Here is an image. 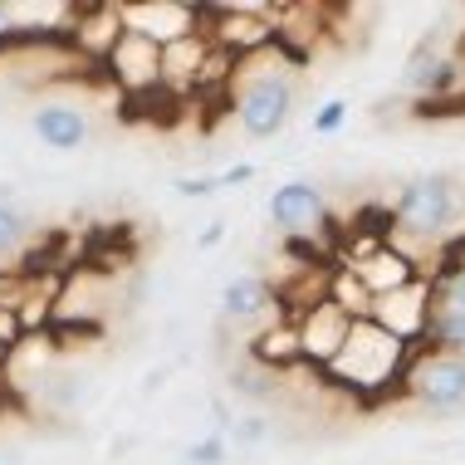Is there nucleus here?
<instances>
[{"instance_id": "412c9836", "label": "nucleus", "mask_w": 465, "mask_h": 465, "mask_svg": "<svg viewBox=\"0 0 465 465\" xmlns=\"http://www.w3.org/2000/svg\"><path fill=\"white\" fill-rule=\"evenodd\" d=\"M225 456H231V441H225L221 431H211V436H201V441L186 446V465H225Z\"/></svg>"}, {"instance_id": "423d86ee", "label": "nucleus", "mask_w": 465, "mask_h": 465, "mask_svg": "<svg viewBox=\"0 0 465 465\" xmlns=\"http://www.w3.org/2000/svg\"><path fill=\"white\" fill-rule=\"evenodd\" d=\"M270 221L289 241H313V235H323L333 225V211L319 182H284L270 196Z\"/></svg>"}, {"instance_id": "ddd939ff", "label": "nucleus", "mask_w": 465, "mask_h": 465, "mask_svg": "<svg viewBox=\"0 0 465 465\" xmlns=\"http://www.w3.org/2000/svg\"><path fill=\"white\" fill-rule=\"evenodd\" d=\"M118 35H123V5H84L79 15H74L69 40H74L79 54H89V59L104 64L108 49L118 45Z\"/></svg>"}, {"instance_id": "a211bd4d", "label": "nucleus", "mask_w": 465, "mask_h": 465, "mask_svg": "<svg viewBox=\"0 0 465 465\" xmlns=\"http://www.w3.org/2000/svg\"><path fill=\"white\" fill-rule=\"evenodd\" d=\"M421 348H436V353H460L465 358V313L436 304L431 309V323H426Z\"/></svg>"}, {"instance_id": "20e7f679", "label": "nucleus", "mask_w": 465, "mask_h": 465, "mask_svg": "<svg viewBox=\"0 0 465 465\" xmlns=\"http://www.w3.org/2000/svg\"><path fill=\"white\" fill-rule=\"evenodd\" d=\"M401 392L417 401L431 417H456L465 407V358L460 353H436V348H417L401 377Z\"/></svg>"}, {"instance_id": "39448f33", "label": "nucleus", "mask_w": 465, "mask_h": 465, "mask_svg": "<svg viewBox=\"0 0 465 465\" xmlns=\"http://www.w3.org/2000/svg\"><path fill=\"white\" fill-rule=\"evenodd\" d=\"M431 309H436L431 274H417L411 284H401V289H392V294L372 299V313H368V319L377 323V329H387L392 338H401L407 348H421L426 323H431Z\"/></svg>"}, {"instance_id": "dca6fc26", "label": "nucleus", "mask_w": 465, "mask_h": 465, "mask_svg": "<svg viewBox=\"0 0 465 465\" xmlns=\"http://www.w3.org/2000/svg\"><path fill=\"white\" fill-rule=\"evenodd\" d=\"M30 245H35L30 216H25L15 201H0V270L10 260H30Z\"/></svg>"}, {"instance_id": "2eb2a0df", "label": "nucleus", "mask_w": 465, "mask_h": 465, "mask_svg": "<svg viewBox=\"0 0 465 465\" xmlns=\"http://www.w3.org/2000/svg\"><path fill=\"white\" fill-rule=\"evenodd\" d=\"M250 362H260L265 372L274 377H284L289 368H299L304 362V353H299V329H294V319H274V329H265L250 343Z\"/></svg>"}, {"instance_id": "aec40b11", "label": "nucleus", "mask_w": 465, "mask_h": 465, "mask_svg": "<svg viewBox=\"0 0 465 465\" xmlns=\"http://www.w3.org/2000/svg\"><path fill=\"white\" fill-rule=\"evenodd\" d=\"M431 289H436V304L465 313V260H446L441 270H431Z\"/></svg>"}, {"instance_id": "0eeeda50", "label": "nucleus", "mask_w": 465, "mask_h": 465, "mask_svg": "<svg viewBox=\"0 0 465 465\" xmlns=\"http://www.w3.org/2000/svg\"><path fill=\"white\" fill-rule=\"evenodd\" d=\"M104 64H108L113 79H118V89H123V94H133V98H143V94L162 89V45L143 40V35H133L128 25H123L118 45L108 49Z\"/></svg>"}, {"instance_id": "4468645a", "label": "nucleus", "mask_w": 465, "mask_h": 465, "mask_svg": "<svg viewBox=\"0 0 465 465\" xmlns=\"http://www.w3.org/2000/svg\"><path fill=\"white\" fill-rule=\"evenodd\" d=\"M206 59H211V40L206 35H186L177 45H162V89H201L206 79Z\"/></svg>"}, {"instance_id": "bb28decb", "label": "nucleus", "mask_w": 465, "mask_h": 465, "mask_svg": "<svg viewBox=\"0 0 465 465\" xmlns=\"http://www.w3.org/2000/svg\"><path fill=\"white\" fill-rule=\"evenodd\" d=\"M460 211H465V186H460Z\"/></svg>"}, {"instance_id": "5701e85b", "label": "nucleus", "mask_w": 465, "mask_h": 465, "mask_svg": "<svg viewBox=\"0 0 465 465\" xmlns=\"http://www.w3.org/2000/svg\"><path fill=\"white\" fill-rule=\"evenodd\" d=\"M343 123H348V104L343 98H329V104L313 113V137H333Z\"/></svg>"}, {"instance_id": "6ab92c4d", "label": "nucleus", "mask_w": 465, "mask_h": 465, "mask_svg": "<svg viewBox=\"0 0 465 465\" xmlns=\"http://www.w3.org/2000/svg\"><path fill=\"white\" fill-rule=\"evenodd\" d=\"M225 387H231L235 397H245V401H270L274 392H280V377L245 358V362H235V368L225 372Z\"/></svg>"}, {"instance_id": "6e6552de", "label": "nucleus", "mask_w": 465, "mask_h": 465, "mask_svg": "<svg viewBox=\"0 0 465 465\" xmlns=\"http://www.w3.org/2000/svg\"><path fill=\"white\" fill-rule=\"evenodd\" d=\"M123 25L153 45H177L186 35H201V5H186V0H143V5H123Z\"/></svg>"}, {"instance_id": "f3484780", "label": "nucleus", "mask_w": 465, "mask_h": 465, "mask_svg": "<svg viewBox=\"0 0 465 465\" xmlns=\"http://www.w3.org/2000/svg\"><path fill=\"white\" fill-rule=\"evenodd\" d=\"M323 299H329V304H338L348 319H368V313H372V294L362 289V280H358L348 265H333V270H329V289H323Z\"/></svg>"}, {"instance_id": "9d476101", "label": "nucleus", "mask_w": 465, "mask_h": 465, "mask_svg": "<svg viewBox=\"0 0 465 465\" xmlns=\"http://www.w3.org/2000/svg\"><path fill=\"white\" fill-rule=\"evenodd\" d=\"M348 270L362 280V289H368L372 299H382V294H392V289H401V284H411L417 274H426L421 265H411L407 255L392 245V241H368L358 250L353 260H348Z\"/></svg>"}, {"instance_id": "1a4fd4ad", "label": "nucleus", "mask_w": 465, "mask_h": 465, "mask_svg": "<svg viewBox=\"0 0 465 465\" xmlns=\"http://www.w3.org/2000/svg\"><path fill=\"white\" fill-rule=\"evenodd\" d=\"M294 329H299V353H304V362L329 368L338 358V348H343L348 329H353V319L338 304H329V299H313V304L294 319Z\"/></svg>"}, {"instance_id": "a878e982", "label": "nucleus", "mask_w": 465, "mask_h": 465, "mask_svg": "<svg viewBox=\"0 0 465 465\" xmlns=\"http://www.w3.org/2000/svg\"><path fill=\"white\" fill-rule=\"evenodd\" d=\"M221 235H225V231H221V221H211L206 231H201V241H196V245H201V250H211V245H221Z\"/></svg>"}, {"instance_id": "f257e3e1", "label": "nucleus", "mask_w": 465, "mask_h": 465, "mask_svg": "<svg viewBox=\"0 0 465 465\" xmlns=\"http://www.w3.org/2000/svg\"><path fill=\"white\" fill-rule=\"evenodd\" d=\"M411 353H417V348H407L401 338L377 329L372 319H353L338 358L323 372L333 377V387H343V392H353V397H382V392H392V387H401Z\"/></svg>"}, {"instance_id": "393cba45", "label": "nucleus", "mask_w": 465, "mask_h": 465, "mask_svg": "<svg viewBox=\"0 0 465 465\" xmlns=\"http://www.w3.org/2000/svg\"><path fill=\"white\" fill-rule=\"evenodd\" d=\"M221 186H245V182H255V167H250V162H241V167H231V172H221L216 177Z\"/></svg>"}, {"instance_id": "7ed1b4c3", "label": "nucleus", "mask_w": 465, "mask_h": 465, "mask_svg": "<svg viewBox=\"0 0 465 465\" xmlns=\"http://www.w3.org/2000/svg\"><path fill=\"white\" fill-rule=\"evenodd\" d=\"M387 221H392V235H387L392 245H407V241L441 245L460 221V186L446 172H421V177L401 182Z\"/></svg>"}, {"instance_id": "b1692460", "label": "nucleus", "mask_w": 465, "mask_h": 465, "mask_svg": "<svg viewBox=\"0 0 465 465\" xmlns=\"http://www.w3.org/2000/svg\"><path fill=\"white\" fill-rule=\"evenodd\" d=\"M211 192H221L216 177H177V196H186V201H201Z\"/></svg>"}, {"instance_id": "f03ea898", "label": "nucleus", "mask_w": 465, "mask_h": 465, "mask_svg": "<svg viewBox=\"0 0 465 465\" xmlns=\"http://www.w3.org/2000/svg\"><path fill=\"white\" fill-rule=\"evenodd\" d=\"M294 98H299V84H294V74H289V64H280V59H274V69H265L255 54L231 74L235 123H241V133L255 137V143H270V137H280L289 128Z\"/></svg>"}, {"instance_id": "4be33fe9", "label": "nucleus", "mask_w": 465, "mask_h": 465, "mask_svg": "<svg viewBox=\"0 0 465 465\" xmlns=\"http://www.w3.org/2000/svg\"><path fill=\"white\" fill-rule=\"evenodd\" d=\"M221 436H225V441H235V446H260L270 436V417H235Z\"/></svg>"}, {"instance_id": "f8f14e48", "label": "nucleus", "mask_w": 465, "mask_h": 465, "mask_svg": "<svg viewBox=\"0 0 465 465\" xmlns=\"http://www.w3.org/2000/svg\"><path fill=\"white\" fill-rule=\"evenodd\" d=\"M30 128L45 147H54V153H79V147L89 143V118L74 104H40L30 118Z\"/></svg>"}, {"instance_id": "9b49d317", "label": "nucleus", "mask_w": 465, "mask_h": 465, "mask_svg": "<svg viewBox=\"0 0 465 465\" xmlns=\"http://www.w3.org/2000/svg\"><path fill=\"white\" fill-rule=\"evenodd\" d=\"M274 304H280V294L270 289L265 274H235V280L221 289V319H225V323H235V329L270 319ZM274 319H280V313H274Z\"/></svg>"}]
</instances>
